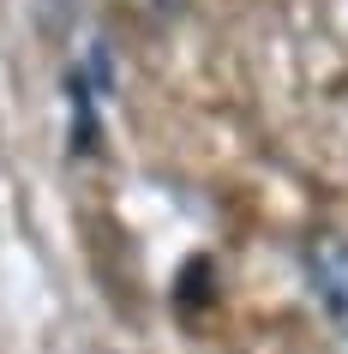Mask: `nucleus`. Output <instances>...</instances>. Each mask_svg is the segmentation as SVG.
Masks as SVG:
<instances>
[{"instance_id":"nucleus-1","label":"nucleus","mask_w":348,"mask_h":354,"mask_svg":"<svg viewBox=\"0 0 348 354\" xmlns=\"http://www.w3.org/2000/svg\"><path fill=\"white\" fill-rule=\"evenodd\" d=\"M306 282L318 306L330 313V324L348 336V241L342 234H312L306 241Z\"/></svg>"},{"instance_id":"nucleus-2","label":"nucleus","mask_w":348,"mask_h":354,"mask_svg":"<svg viewBox=\"0 0 348 354\" xmlns=\"http://www.w3.org/2000/svg\"><path fill=\"white\" fill-rule=\"evenodd\" d=\"M127 12H138L145 24H168V19H181V0H120Z\"/></svg>"}]
</instances>
